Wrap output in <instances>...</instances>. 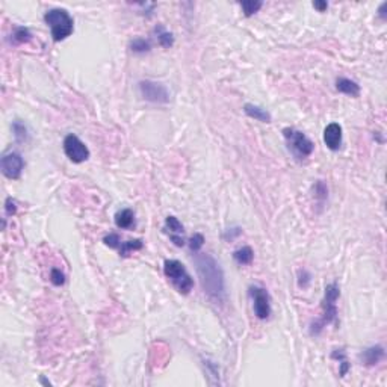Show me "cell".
I'll list each match as a JSON object with an SVG mask.
<instances>
[{"label": "cell", "mask_w": 387, "mask_h": 387, "mask_svg": "<svg viewBox=\"0 0 387 387\" xmlns=\"http://www.w3.org/2000/svg\"><path fill=\"white\" fill-rule=\"evenodd\" d=\"M241 6L244 9V14L247 17H250V15L256 14L257 11L262 8V2H253V0H248V2H242Z\"/></svg>", "instance_id": "cell-23"}, {"label": "cell", "mask_w": 387, "mask_h": 387, "mask_svg": "<svg viewBox=\"0 0 387 387\" xmlns=\"http://www.w3.org/2000/svg\"><path fill=\"white\" fill-rule=\"evenodd\" d=\"M103 242H105V245L111 247V248H120L121 245V239L117 233H109L108 236H105V239H103Z\"/></svg>", "instance_id": "cell-27"}, {"label": "cell", "mask_w": 387, "mask_h": 387, "mask_svg": "<svg viewBox=\"0 0 387 387\" xmlns=\"http://www.w3.org/2000/svg\"><path fill=\"white\" fill-rule=\"evenodd\" d=\"M32 40V34L26 28H15L12 32V43L14 44H23Z\"/></svg>", "instance_id": "cell-20"}, {"label": "cell", "mask_w": 387, "mask_h": 387, "mask_svg": "<svg viewBox=\"0 0 387 387\" xmlns=\"http://www.w3.org/2000/svg\"><path fill=\"white\" fill-rule=\"evenodd\" d=\"M156 32H158V41H159V44L162 47H171L172 45L174 38H172V35L170 32H167L164 28H158Z\"/></svg>", "instance_id": "cell-22"}, {"label": "cell", "mask_w": 387, "mask_h": 387, "mask_svg": "<svg viewBox=\"0 0 387 387\" xmlns=\"http://www.w3.org/2000/svg\"><path fill=\"white\" fill-rule=\"evenodd\" d=\"M341 297V289L336 283H330L325 288V294H324V301H322V316L319 321H316L312 328L310 333L312 334H319L322 331L324 327H327L328 324H336L338 322V305L336 301Z\"/></svg>", "instance_id": "cell-2"}, {"label": "cell", "mask_w": 387, "mask_h": 387, "mask_svg": "<svg viewBox=\"0 0 387 387\" xmlns=\"http://www.w3.org/2000/svg\"><path fill=\"white\" fill-rule=\"evenodd\" d=\"M141 95L151 103H168L170 101V91L164 84L154 81H141L139 82Z\"/></svg>", "instance_id": "cell-8"}, {"label": "cell", "mask_w": 387, "mask_h": 387, "mask_svg": "<svg viewBox=\"0 0 387 387\" xmlns=\"http://www.w3.org/2000/svg\"><path fill=\"white\" fill-rule=\"evenodd\" d=\"M5 209H6V214H8V215H14V214L17 212V201L12 200V198H6Z\"/></svg>", "instance_id": "cell-29"}, {"label": "cell", "mask_w": 387, "mask_h": 387, "mask_svg": "<svg viewBox=\"0 0 387 387\" xmlns=\"http://www.w3.org/2000/svg\"><path fill=\"white\" fill-rule=\"evenodd\" d=\"M204 245V236L201 233H195L191 239H189V250L192 253H200L201 247Z\"/></svg>", "instance_id": "cell-24"}, {"label": "cell", "mask_w": 387, "mask_h": 387, "mask_svg": "<svg viewBox=\"0 0 387 387\" xmlns=\"http://www.w3.org/2000/svg\"><path fill=\"white\" fill-rule=\"evenodd\" d=\"M194 263L204 294L214 302L222 304L225 301V281L219 263L204 253H194Z\"/></svg>", "instance_id": "cell-1"}, {"label": "cell", "mask_w": 387, "mask_h": 387, "mask_svg": "<svg viewBox=\"0 0 387 387\" xmlns=\"http://www.w3.org/2000/svg\"><path fill=\"white\" fill-rule=\"evenodd\" d=\"M115 219V225L118 228H123V230H129L135 227V214L132 209H121L115 214L114 216Z\"/></svg>", "instance_id": "cell-13"}, {"label": "cell", "mask_w": 387, "mask_h": 387, "mask_svg": "<svg viewBox=\"0 0 387 387\" xmlns=\"http://www.w3.org/2000/svg\"><path fill=\"white\" fill-rule=\"evenodd\" d=\"M165 231L170 236V239L174 242V245L177 247H183L185 245V227L180 222L175 216H167L165 219Z\"/></svg>", "instance_id": "cell-10"}, {"label": "cell", "mask_w": 387, "mask_h": 387, "mask_svg": "<svg viewBox=\"0 0 387 387\" xmlns=\"http://www.w3.org/2000/svg\"><path fill=\"white\" fill-rule=\"evenodd\" d=\"M360 358H362V362H363L366 366H374V365L380 363L381 360L384 358V348H383L381 345L369 346L368 349H365V351L362 352Z\"/></svg>", "instance_id": "cell-12"}, {"label": "cell", "mask_w": 387, "mask_h": 387, "mask_svg": "<svg viewBox=\"0 0 387 387\" xmlns=\"http://www.w3.org/2000/svg\"><path fill=\"white\" fill-rule=\"evenodd\" d=\"M44 21L47 23V26H50L51 37H53V40L56 43L64 41L74 31L73 17L68 14L67 9H62V8H53V9L47 11L44 15Z\"/></svg>", "instance_id": "cell-3"}, {"label": "cell", "mask_w": 387, "mask_h": 387, "mask_svg": "<svg viewBox=\"0 0 387 387\" xmlns=\"http://www.w3.org/2000/svg\"><path fill=\"white\" fill-rule=\"evenodd\" d=\"M0 168H2V172L5 177H8L11 180L20 178L23 168H24V161L21 158V154L17 151L5 153L2 161H0Z\"/></svg>", "instance_id": "cell-9"}, {"label": "cell", "mask_w": 387, "mask_h": 387, "mask_svg": "<svg viewBox=\"0 0 387 387\" xmlns=\"http://www.w3.org/2000/svg\"><path fill=\"white\" fill-rule=\"evenodd\" d=\"M308 283H310V274H308L305 269H301L298 272V285H300V288L305 289L308 286Z\"/></svg>", "instance_id": "cell-28"}, {"label": "cell", "mask_w": 387, "mask_h": 387, "mask_svg": "<svg viewBox=\"0 0 387 387\" xmlns=\"http://www.w3.org/2000/svg\"><path fill=\"white\" fill-rule=\"evenodd\" d=\"M242 233V230L239 228V227H235V228H228L227 231H225V235H224V238L225 239H235V238H238L239 235Z\"/></svg>", "instance_id": "cell-30"}, {"label": "cell", "mask_w": 387, "mask_h": 387, "mask_svg": "<svg viewBox=\"0 0 387 387\" xmlns=\"http://www.w3.org/2000/svg\"><path fill=\"white\" fill-rule=\"evenodd\" d=\"M164 272L167 275V278L171 281V285L177 289L178 294L188 295L192 288H194V280L189 275V272L186 271L185 265L178 260L174 259H168L164 263Z\"/></svg>", "instance_id": "cell-4"}, {"label": "cell", "mask_w": 387, "mask_h": 387, "mask_svg": "<svg viewBox=\"0 0 387 387\" xmlns=\"http://www.w3.org/2000/svg\"><path fill=\"white\" fill-rule=\"evenodd\" d=\"M130 48H132V51H135V53H145V51L151 50V44L145 38H135L130 43Z\"/></svg>", "instance_id": "cell-21"}, {"label": "cell", "mask_w": 387, "mask_h": 387, "mask_svg": "<svg viewBox=\"0 0 387 387\" xmlns=\"http://www.w3.org/2000/svg\"><path fill=\"white\" fill-rule=\"evenodd\" d=\"M144 247V242L141 239H132V241H126V242H121L118 251H120V256L121 257H127L130 251H136V250H141Z\"/></svg>", "instance_id": "cell-18"}, {"label": "cell", "mask_w": 387, "mask_h": 387, "mask_svg": "<svg viewBox=\"0 0 387 387\" xmlns=\"http://www.w3.org/2000/svg\"><path fill=\"white\" fill-rule=\"evenodd\" d=\"M233 259L238 265H250L254 259V251L251 250V247H242L233 253Z\"/></svg>", "instance_id": "cell-16"}, {"label": "cell", "mask_w": 387, "mask_h": 387, "mask_svg": "<svg viewBox=\"0 0 387 387\" xmlns=\"http://www.w3.org/2000/svg\"><path fill=\"white\" fill-rule=\"evenodd\" d=\"M331 358L338 360L339 366H341V368H339V375H341V377H345V375L348 374V371L351 369V365H349V362H348L345 351H344V349H334V351L331 352Z\"/></svg>", "instance_id": "cell-17"}, {"label": "cell", "mask_w": 387, "mask_h": 387, "mask_svg": "<svg viewBox=\"0 0 387 387\" xmlns=\"http://www.w3.org/2000/svg\"><path fill=\"white\" fill-rule=\"evenodd\" d=\"M50 281L53 283L55 286H62L64 283H65V275H64V272L61 271V269H58V268H53L50 271Z\"/></svg>", "instance_id": "cell-25"}, {"label": "cell", "mask_w": 387, "mask_h": 387, "mask_svg": "<svg viewBox=\"0 0 387 387\" xmlns=\"http://www.w3.org/2000/svg\"><path fill=\"white\" fill-rule=\"evenodd\" d=\"M336 89L339 92H344V94L351 95V97H358L360 95L358 84L351 81V79H346V77H339V79H336Z\"/></svg>", "instance_id": "cell-14"}, {"label": "cell", "mask_w": 387, "mask_h": 387, "mask_svg": "<svg viewBox=\"0 0 387 387\" xmlns=\"http://www.w3.org/2000/svg\"><path fill=\"white\" fill-rule=\"evenodd\" d=\"M386 8H387V3L384 2V3L380 6V9H378V12H380V17H381V18H386V12H384V9H386Z\"/></svg>", "instance_id": "cell-32"}, {"label": "cell", "mask_w": 387, "mask_h": 387, "mask_svg": "<svg viewBox=\"0 0 387 387\" xmlns=\"http://www.w3.org/2000/svg\"><path fill=\"white\" fill-rule=\"evenodd\" d=\"M324 142L325 145L333 150L338 151L342 145V127L338 123H330L325 130H324Z\"/></svg>", "instance_id": "cell-11"}, {"label": "cell", "mask_w": 387, "mask_h": 387, "mask_svg": "<svg viewBox=\"0 0 387 387\" xmlns=\"http://www.w3.org/2000/svg\"><path fill=\"white\" fill-rule=\"evenodd\" d=\"M64 151L67 154V158L74 162V164H82L88 161L89 158V150L88 147L79 139V136H76L73 133L67 135L64 139Z\"/></svg>", "instance_id": "cell-7"}, {"label": "cell", "mask_w": 387, "mask_h": 387, "mask_svg": "<svg viewBox=\"0 0 387 387\" xmlns=\"http://www.w3.org/2000/svg\"><path fill=\"white\" fill-rule=\"evenodd\" d=\"M315 197H316V200H319L321 203H324V201L327 200V197H328V189H327L325 183L321 182V180L315 185Z\"/></svg>", "instance_id": "cell-26"}, {"label": "cell", "mask_w": 387, "mask_h": 387, "mask_svg": "<svg viewBox=\"0 0 387 387\" xmlns=\"http://www.w3.org/2000/svg\"><path fill=\"white\" fill-rule=\"evenodd\" d=\"M250 298L253 301L254 315L265 321L271 316V297L269 292L262 286H250L248 289Z\"/></svg>", "instance_id": "cell-6"}, {"label": "cell", "mask_w": 387, "mask_h": 387, "mask_svg": "<svg viewBox=\"0 0 387 387\" xmlns=\"http://www.w3.org/2000/svg\"><path fill=\"white\" fill-rule=\"evenodd\" d=\"M244 112H245L250 118H254V120H257V121L271 123V114H269L266 109H263V108H260V106H257V105H251V103H247V105L244 106Z\"/></svg>", "instance_id": "cell-15"}, {"label": "cell", "mask_w": 387, "mask_h": 387, "mask_svg": "<svg viewBox=\"0 0 387 387\" xmlns=\"http://www.w3.org/2000/svg\"><path fill=\"white\" fill-rule=\"evenodd\" d=\"M313 6H315L319 12H324V11L328 8V3H327V2H313Z\"/></svg>", "instance_id": "cell-31"}, {"label": "cell", "mask_w": 387, "mask_h": 387, "mask_svg": "<svg viewBox=\"0 0 387 387\" xmlns=\"http://www.w3.org/2000/svg\"><path fill=\"white\" fill-rule=\"evenodd\" d=\"M283 136H285V139H286L288 148L292 151V154L298 161L307 159L315 150V144L308 139L302 132L297 130V129H294V127L283 129Z\"/></svg>", "instance_id": "cell-5"}, {"label": "cell", "mask_w": 387, "mask_h": 387, "mask_svg": "<svg viewBox=\"0 0 387 387\" xmlns=\"http://www.w3.org/2000/svg\"><path fill=\"white\" fill-rule=\"evenodd\" d=\"M12 132L18 142H24L28 139V127H26L24 123H21L20 120H15L12 123Z\"/></svg>", "instance_id": "cell-19"}]
</instances>
